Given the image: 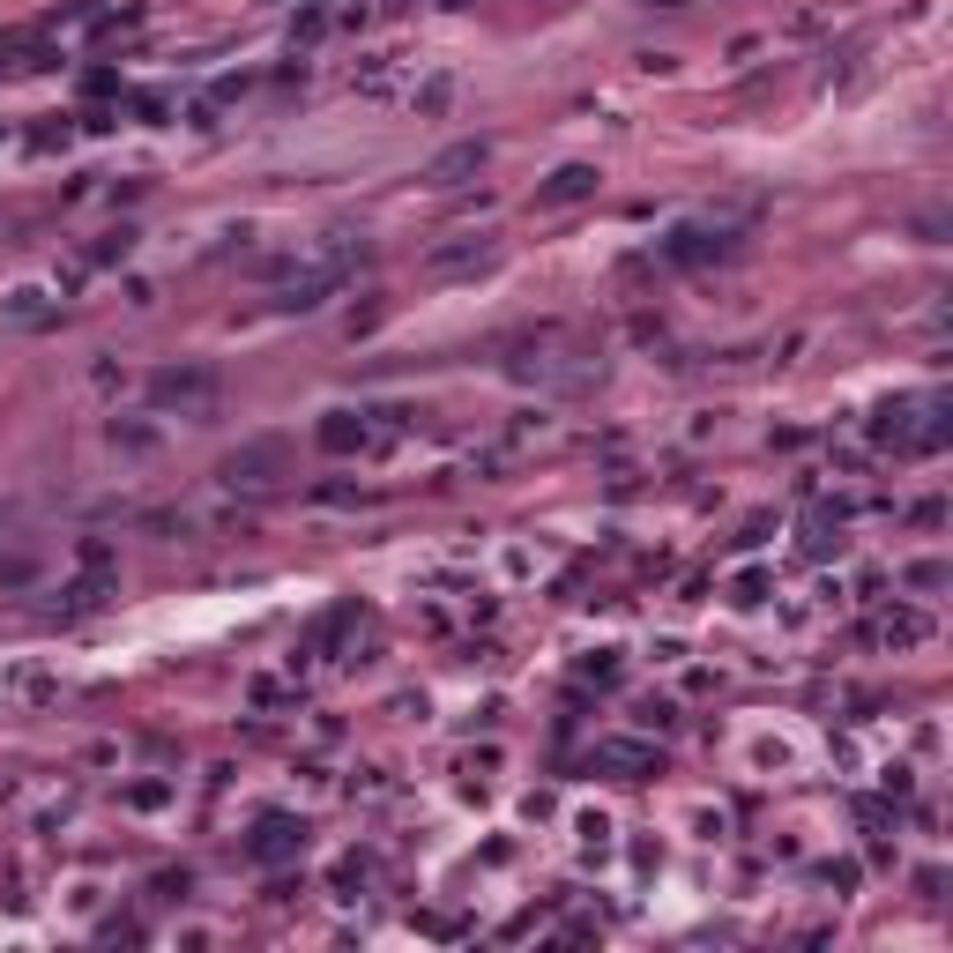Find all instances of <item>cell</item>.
I'll list each match as a JSON object with an SVG mask.
<instances>
[{
	"instance_id": "6da1fadb",
	"label": "cell",
	"mask_w": 953,
	"mask_h": 953,
	"mask_svg": "<svg viewBox=\"0 0 953 953\" xmlns=\"http://www.w3.org/2000/svg\"><path fill=\"white\" fill-rule=\"evenodd\" d=\"M150 395H157V410H179V417H216V373L209 366H165V373L150 380Z\"/></svg>"
},
{
	"instance_id": "7a4b0ae2",
	"label": "cell",
	"mask_w": 953,
	"mask_h": 953,
	"mask_svg": "<svg viewBox=\"0 0 953 953\" xmlns=\"http://www.w3.org/2000/svg\"><path fill=\"white\" fill-rule=\"evenodd\" d=\"M730 247H738L730 224H678L670 239H656V261H664V269H707V261H723Z\"/></svg>"
},
{
	"instance_id": "3957f363",
	"label": "cell",
	"mask_w": 953,
	"mask_h": 953,
	"mask_svg": "<svg viewBox=\"0 0 953 953\" xmlns=\"http://www.w3.org/2000/svg\"><path fill=\"white\" fill-rule=\"evenodd\" d=\"M485 165H492V142H485V134H462V142H448V150L417 171V179H425L432 194H455V187H469Z\"/></svg>"
},
{
	"instance_id": "277c9868",
	"label": "cell",
	"mask_w": 953,
	"mask_h": 953,
	"mask_svg": "<svg viewBox=\"0 0 953 953\" xmlns=\"http://www.w3.org/2000/svg\"><path fill=\"white\" fill-rule=\"evenodd\" d=\"M492 261H499V239L462 231V239H448V247L425 253V276H432V284H448V276H477V269H492Z\"/></svg>"
},
{
	"instance_id": "5b68a950",
	"label": "cell",
	"mask_w": 953,
	"mask_h": 953,
	"mask_svg": "<svg viewBox=\"0 0 953 953\" xmlns=\"http://www.w3.org/2000/svg\"><path fill=\"white\" fill-rule=\"evenodd\" d=\"M231 492L247 485V492H261V485H276L284 477V440H247L239 455H224V469H216Z\"/></svg>"
},
{
	"instance_id": "8992f818",
	"label": "cell",
	"mask_w": 953,
	"mask_h": 953,
	"mask_svg": "<svg viewBox=\"0 0 953 953\" xmlns=\"http://www.w3.org/2000/svg\"><path fill=\"white\" fill-rule=\"evenodd\" d=\"M596 187H604L596 165H559L551 179H537V209H581V202H596Z\"/></svg>"
},
{
	"instance_id": "52a82bcc",
	"label": "cell",
	"mask_w": 953,
	"mask_h": 953,
	"mask_svg": "<svg viewBox=\"0 0 953 953\" xmlns=\"http://www.w3.org/2000/svg\"><path fill=\"white\" fill-rule=\"evenodd\" d=\"M298 849H306V820H290V812H269V820L253 827V842H247L253 865H284V857H298Z\"/></svg>"
},
{
	"instance_id": "ba28073f",
	"label": "cell",
	"mask_w": 953,
	"mask_h": 953,
	"mask_svg": "<svg viewBox=\"0 0 953 953\" xmlns=\"http://www.w3.org/2000/svg\"><path fill=\"white\" fill-rule=\"evenodd\" d=\"M596 767H619L626 783H641V775H664V752L648 746V738H604V746H596Z\"/></svg>"
},
{
	"instance_id": "9c48e42d",
	"label": "cell",
	"mask_w": 953,
	"mask_h": 953,
	"mask_svg": "<svg viewBox=\"0 0 953 953\" xmlns=\"http://www.w3.org/2000/svg\"><path fill=\"white\" fill-rule=\"evenodd\" d=\"M871 641L879 648H924L931 641V611H886V619H871Z\"/></svg>"
},
{
	"instance_id": "30bf717a",
	"label": "cell",
	"mask_w": 953,
	"mask_h": 953,
	"mask_svg": "<svg viewBox=\"0 0 953 953\" xmlns=\"http://www.w3.org/2000/svg\"><path fill=\"white\" fill-rule=\"evenodd\" d=\"M105 596H112V574H90V567H83V581H68L52 611H60V619H90V611H97Z\"/></svg>"
},
{
	"instance_id": "8fae6325",
	"label": "cell",
	"mask_w": 953,
	"mask_h": 953,
	"mask_svg": "<svg viewBox=\"0 0 953 953\" xmlns=\"http://www.w3.org/2000/svg\"><path fill=\"white\" fill-rule=\"evenodd\" d=\"M127 253H134V231H127V224H120V231H105L97 247H83V253H75V261H83V269H120Z\"/></svg>"
},
{
	"instance_id": "7c38bea8",
	"label": "cell",
	"mask_w": 953,
	"mask_h": 953,
	"mask_svg": "<svg viewBox=\"0 0 953 953\" xmlns=\"http://www.w3.org/2000/svg\"><path fill=\"white\" fill-rule=\"evenodd\" d=\"M112 448H127V455H150V448H157V425H142V417H112Z\"/></svg>"
},
{
	"instance_id": "4fadbf2b",
	"label": "cell",
	"mask_w": 953,
	"mask_h": 953,
	"mask_svg": "<svg viewBox=\"0 0 953 953\" xmlns=\"http://www.w3.org/2000/svg\"><path fill=\"white\" fill-rule=\"evenodd\" d=\"M8 321H45V290H38V284L8 290Z\"/></svg>"
},
{
	"instance_id": "5bb4252c",
	"label": "cell",
	"mask_w": 953,
	"mask_h": 953,
	"mask_svg": "<svg viewBox=\"0 0 953 953\" xmlns=\"http://www.w3.org/2000/svg\"><path fill=\"white\" fill-rule=\"evenodd\" d=\"M448 97H455V75H432L417 90V112H448Z\"/></svg>"
},
{
	"instance_id": "9a60e30c",
	"label": "cell",
	"mask_w": 953,
	"mask_h": 953,
	"mask_svg": "<svg viewBox=\"0 0 953 953\" xmlns=\"http://www.w3.org/2000/svg\"><path fill=\"white\" fill-rule=\"evenodd\" d=\"M902 581H909V588H946V567H939V559H916Z\"/></svg>"
},
{
	"instance_id": "2e32d148",
	"label": "cell",
	"mask_w": 953,
	"mask_h": 953,
	"mask_svg": "<svg viewBox=\"0 0 953 953\" xmlns=\"http://www.w3.org/2000/svg\"><path fill=\"white\" fill-rule=\"evenodd\" d=\"M165 797H171L165 783H134V789H127V805H142V812H157V805H165Z\"/></svg>"
},
{
	"instance_id": "e0dca14e",
	"label": "cell",
	"mask_w": 953,
	"mask_h": 953,
	"mask_svg": "<svg viewBox=\"0 0 953 953\" xmlns=\"http://www.w3.org/2000/svg\"><path fill=\"white\" fill-rule=\"evenodd\" d=\"M760 596H767V574H738V596H730V604H746V611H752Z\"/></svg>"
},
{
	"instance_id": "ac0fdd59",
	"label": "cell",
	"mask_w": 953,
	"mask_h": 953,
	"mask_svg": "<svg viewBox=\"0 0 953 953\" xmlns=\"http://www.w3.org/2000/svg\"><path fill=\"white\" fill-rule=\"evenodd\" d=\"M641 8H686V0H641Z\"/></svg>"
},
{
	"instance_id": "d6986e66",
	"label": "cell",
	"mask_w": 953,
	"mask_h": 953,
	"mask_svg": "<svg viewBox=\"0 0 953 953\" xmlns=\"http://www.w3.org/2000/svg\"><path fill=\"white\" fill-rule=\"evenodd\" d=\"M8 142H15V134H8V127H0V150H8Z\"/></svg>"
}]
</instances>
